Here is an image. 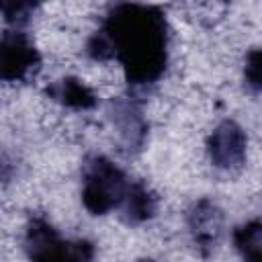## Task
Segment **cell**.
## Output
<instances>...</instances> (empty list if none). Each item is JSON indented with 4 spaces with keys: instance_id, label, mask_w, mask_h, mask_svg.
I'll return each mask as SVG.
<instances>
[{
    "instance_id": "cell-1",
    "label": "cell",
    "mask_w": 262,
    "mask_h": 262,
    "mask_svg": "<svg viewBox=\"0 0 262 262\" xmlns=\"http://www.w3.org/2000/svg\"><path fill=\"white\" fill-rule=\"evenodd\" d=\"M170 29L158 6L123 2L108 8L100 29L86 41L94 61H119L131 88L154 86L168 68Z\"/></svg>"
},
{
    "instance_id": "cell-2",
    "label": "cell",
    "mask_w": 262,
    "mask_h": 262,
    "mask_svg": "<svg viewBox=\"0 0 262 262\" xmlns=\"http://www.w3.org/2000/svg\"><path fill=\"white\" fill-rule=\"evenodd\" d=\"M131 180L111 158L92 154L82 166V205L90 215H106L119 209Z\"/></svg>"
},
{
    "instance_id": "cell-3",
    "label": "cell",
    "mask_w": 262,
    "mask_h": 262,
    "mask_svg": "<svg viewBox=\"0 0 262 262\" xmlns=\"http://www.w3.org/2000/svg\"><path fill=\"white\" fill-rule=\"evenodd\" d=\"M25 252L31 262H92L96 246L84 237L68 239L45 217H33L25 229Z\"/></svg>"
},
{
    "instance_id": "cell-4",
    "label": "cell",
    "mask_w": 262,
    "mask_h": 262,
    "mask_svg": "<svg viewBox=\"0 0 262 262\" xmlns=\"http://www.w3.org/2000/svg\"><path fill=\"white\" fill-rule=\"evenodd\" d=\"M106 117L117 131L119 149L125 156L139 154L149 135V123L143 115L141 102L131 96L111 98L106 104Z\"/></svg>"
},
{
    "instance_id": "cell-5",
    "label": "cell",
    "mask_w": 262,
    "mask_h": 262,
    "mask_svg": "<svg viewBox=\"0 0 262 262\" xmlns=\"http://www.w3.org/2000/svg\"><path fill=\"white\" fill-rule=\"evenodd\" d=\"M41 68V53L23 29L0 35V82H25Z\"/></svg>"
},
{
    "instance_id": "cell-6",
    "label": "cell",
    "mask_w": 262,
    "mask_h": 262,
    "mask_svg": "<svg viewBox=\"0 0 262 262\" xmlns=\"http://www.w3.org/2000/svg\"><path fill=\"white\" fill-rule=\"evenodd\" d=\"M207 154L217 170H239L248 156V135L244 127L231 119L221 121L207 139Z\"/></svg>"
},
{
    "instance_id": "cell-7",
    "label": "cell",
    "mask_w": 262,
    "mask_h": 262,
    "mask_svg": "<svg viewBox=\"0 0 262 262\" xmlns=\"http://www.w3.org/2000/svg\"><path fill=\"white\" fill-rule=\"evenodd\" d=\"M223 211L213 199H199L186 211V227L199 256L209 258L223 233Z\"/></svg>"
},
{
    "instance_id": "cell-8",
    "label": "cell",
    "mask_w": 262,
    "mask_h": 262,
    "mask_svg": "<svg viewBox=\"0 0 262 262\" xmlns=\"http://www.w3.org/2000/svg\"><path fill=\"white\" fill-rule=\"evenodd\" d=\"M45 96L72 111H92L98 104V96L76 76H63L45 88Z\"/></svg>"
},
{
    "instance_id": "cell-9",
    "label": "cell",
    "mask_w": 262,
    "mask_h": 262,
    "mask_svg": "<svg viewBox=\"0 0 262 262\" xmlns=\"http://www.w3.org/2000/svg\"><path fill=\"white\" fill-rule=\"evenodd\" d=\"M123 209V221L127 225H141L149 219H154L158 211V194L145 184V182H131L127 196L121 205Z\"/></svg>"
},
{
    "instance_id": "cell-10",
    "label": "cell",
    "mask_w": 262,
    "mask_h": 262,
    "mask_svg": "<svg viewBox=\"0 0 262 262\" xmlns=\"http://www.w3.org/2000/svg\"><path fill=\"white\" fill-rule=\"evenodd\" d=\"M231 239L242 262H262V223L258 217L237 225Z\"/></svg>"
},
{
    "instance_id": "cell-11",
    "label": "cell",
    "mask_w": 262,
    "mask_h": 262,
    "mask_svg": "<svg viewBox=\"0 0 262 262\" xmlns=\"http://www.w3.org/2000/svg\"><path fill=\"white\" fill-rule=\"evenodd\" d=\"M37 2H0V14L10 25V29H23L33 18Z\"/></svg>"
},
{
    "instance_id": "cell-12",
    "label": "cell",
    "mask_w": 262,
    "mask_h": 262,
    "mask_svg": "<svg viewBox=\"0 0 262 262\" xmlns=\"http://www.w3.org/2000/svg\"><path fill=\"white\" fill-rule=\"evenodd\" d=\"M262 53L258 47H252L246 53V61H244V84L246 88L258 96L260 88H262Z\"/></svg>"
},
{
    "instance_id": "cell-13",
    "label": "cell",
    "mask_w": 262,
    "mask_h": 262,
    "mask_svg": "<svg viewBox=\"0 0 262 262\" xmlns=\"http://www.w3.org/2000/svg\"><path fill=\"white\" fill-rule=\"evenodd\" d=\"M12 174H14V164H12V160H10L4 151H0V180H10Z\"/></svg>"
},
{
    "instance_id": "cell-14",
    "label": "cell",
    "mask_w": 262,
    "mask_h": 262,
    "mask_svg": "<svg viewBox=\"0 0 262 262\" xmlns=\"http://www.w3.org/2000/svg\"><path fill=\"white\" fill-rule=\"evenodd\" d=\"M139 262H156V260H151V258H141Z\"/></svg>"
}]
</instances>
